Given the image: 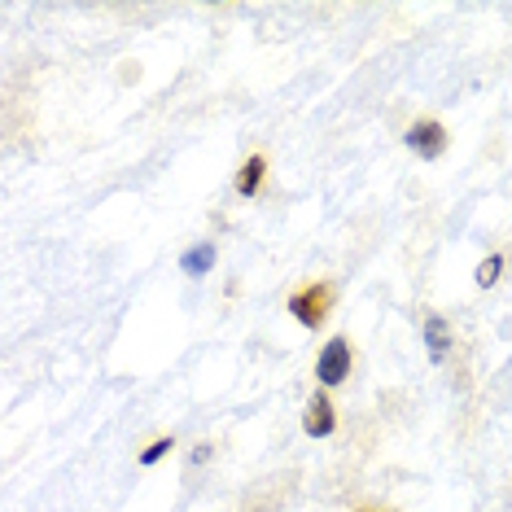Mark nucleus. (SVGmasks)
Returning a JSON list of instances; mask_svg holds the SVG:
<instances>
[{"mask_svg": "<svg viewBox=\"0 0 512 512\" xmlns=\"http://www.w3.org/2000/svg\"><path fill=\"white\" fill-rule=\"evenodd\" d=\"M425 342H429V355H434V359H442V355H447L451 337H447V324H442L438 316H434V320H429V324H425Z\"/></svg>", "mask_w": 512, "mask_h": 512, "instance_id": "6", "label": "nucleus"}, {"mask_svg": "<svg viewBox=\"0 0 512 512\" xmlns=\"http://www.w3.org/2000/svg\"><path fill=\"white\" fill-rule=\"evenodd\" d=\"M499 267H504V259H499V254H491V259L477 267V285H495V281H499Z\"/></svg>", "mask_w": 512, "mask_h": 512, "instance_id": "8", "label": "nucleus"}, {"mask_svg": "<svg viewBox=\"0 0 512 512\" xmlns=\"http://www.w3.org/2000/svg\"><path fill=\"white\" fill-rule=\"evenodd\" d=\"M316 377L324 381V386H342V381L351 377V342H346V337H333V342L320 351Z\"/></svg>", "mask_w": 512, "mask_h": 512, "instance_id": "2", "label": "nucleus"}, {"mask_svg": "<svg viewBox=\"0 0 512 512\" xmlns=\"http://www.w3.org/2000/svg\"><path fill=\"white\" fill-rule=\"evenodd\" d=\"M167 451H171V442H167V438H158L154 447H145V451H141V464H158L162 456H167Z\"/></svg>", "mask_w": 512, "mask_h": 512, "instance_id": "9", "label": "nucleus"}, {"mask_svg": "<svg viewBox=\"0 0 512 512\" xmlns=\"http://www.w3.org/2000/svg\"><path fill=\"white\" fill-rule=\"evenodd\" d=\"M263 171H267L263 154L246 158V167H241V176H237V189H241V197H254V193H259V184H263Z\"/></svg>", "mask_w": 512, "mask_h": 512, "instance_id": "5", "label": "nucleus"}, {"mask_svg": "<svg viewBox=\"0 0 512 512\" xmlns=\"http://www.w3.org/2000/svg\"><path fill=\"white\" fill-rule=\"evenodd\" d=\"M407 145H412V154H421V158H438L442 149H447V127L442 123H416L412 132H407Z\"/></svg>", "mask_w": 512, "mask_h": 512, "instance_id": "3", "label": "nucleus"}, {"mask_svg": "<svg viewBox=\"0 0 512 512\" xmlns=\"http://www.w3.org/2000/svg\"><path fill=\"white\" fill-rule=\"evenodd\" d=\"M215 263V246H197V250H189V254H184V272H206V267H211Z\"/></svg>", "mask_w": 512, "mask_h": 512, "instance_id": "7", "label": "nucleus"}, {"mask_svg": "<svg viewBox=\"0 0 512 512\" xmlns=\"http://www.w3.org/2000/svg\"><path fill=\"white\" fill-rule=\"evenodd\" d=\"M302 425H307V434H311V438H329V434H333V425H337L333 403L324 399V394H316V399L307 403V421H302Z\"/></svg>", "mask_w": 512, "mask_h": 512, "instance_id": "4", "label": "nucleus"}, {"mask_svg": "<svg viewBox=\"0 0 512 512\" xmlns=\"http://www.w3.org/2000/svg\"><path fill=\"white\" fill-rule=\"evenodd\" d=\"M329 307H333V289L329 285H311V289H302V294L289 298V311H294V320L307 324V329H320L324 316H329Z\"/></svg>", "mask_w": 512, "mask_h": 512, "instance_id": "1", "label": "nucleus"}]
</instances>
